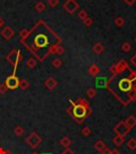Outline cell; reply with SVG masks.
Returning <instances> with one entry per match:
<instances>
[{
    "mask_svg": "<svg viewBox=\"0 0 136 154\" xmlns=\"http://www.w3.org/2000/svg\"><path fill=\"white\" fill-rule=\"evenodd\" d=\"M20 41L36 60L44 61L51 54V49L61 44L62 40L44 20H38L28 35Z\"/></svg>",
    "mask_w": 136,
    "mask_h": 154,
    "instance_id": "cell-1",
    "label": "cell"
},
{
    "mask_svg": "<svg viewBox=\"0 0 136 154\" xmlns=\"http://www.w3.org/2000/svg\"><path fill=\"white\" fill-rule=\"evenodd\" d=\"M70 103L71 105L66 109V111L78 124H82L84 120L91 115V108L88 102L83 97H79L76 102L70 101Z\"/></svg>",
    "mask_w": 136,
    "mask_h": 154,
    "instance_id": "cell-2",
    "label": "cell"
},
{
    "mask_svg": "<svg viewBox=\"0 0 136 154\" xmlns=\"http://www.w3.org/2000/svg\"><path fill=\"white\" fill-rule=\"evenodd\" d=\"M5 59H7V61H9V62L13 65V67H14V72L13 73H16L17 66H18L19 62L22 60V55L20 54V51H19L18 49H13L9 55H7Z\"/></svg>",
    "mask_w": 136,
    "mask_h": 154,
    "instance_id": "cell-3",
    "label": "cell"
},
{
    "mask_svg": "<svg viewBox=\"0 0 136 154\" xmlns=\"http://www.w3.org/2000/svg\"><path fill=\"white\" fill-rule=\"evenodd\" d=\"M117 87L121 93L128 95V97L131 100L130 92L132 91V82L129 79V78H122V79H120L117 84Z\"/></svg>",
    "mask_w": 136,
    "mask_h": 154,
    "instance_id": "cell-4",
    "label": "cell"
},
{
    "mask_svg": "<svg viewBox=\"0 0 136 154\" xmlns=\"http://www.w3.org/2000/svg\"><path fill=\"white\" fill-rule=\"evenodd\" d=\"M26 142L30 148H37L42 142L41 136L37 133H31L28 137L26 138Z\"/></svg>",
    "mask_w": 136,
    "mask_h": 154,
    "instance_id": "cell-5",
    "label": "cell"
},
{
    "mask_svg": "<svg viewBox=\"0 0 136 154\" xmlns=\"http://www.w3.org/2000/svg\"><path fill=\"white\" fill-rule=\"evenodd\" d=\"M19 82H20V80H19V78L16 76V74H15V73H13L12 75H10V76L7 77L4 85L7 86V89L15 90L19 87Z\"/></svg>",
    "mask_w": 136,
    "mask_h": 154,
    "instance_id": "cell-6",
    "label": "cell"
},
{
    "mask_svg": "<svg viewBox=\"0 0 136 154\" xmlns=\"http://www.w3.org/2000/svg\"><path fill=\"white\" fill-rule=\"evenodd\" d=\"M114 132L116 133V135H119V136L124 137V136L128 135V133L130 132V128H128V125L124 123V121H121V122H119L114 128Z\"/></svg>",
    "mask_w": 136,
    "mask_h": 154,
    "instance_id": "cell-7",
    "label": "cell"
},
{
    "mask_svg": "<svg viewBox=\"0 0 136 154\" xmlns=\"http://www.w3.org/2000/svg\"><path fill=\"white\" fill-rule=\"evenodd\" d=\"M63 7L69 14H74L77 10L79 9V3L77 2L76 0H66V2L64 3Z\"/></svg>",
    "mask_w": 136,
    "mask_h": 154,
    "instance_id": "cell-8",
    "label": "cell"
},
{
    "mask_svg": "<svg viewBox=\"0 0 136 154\" xmlns=\"http://www.w3.org/2000/svg\"><path fill=\"white\" fill-rule=\"evenodd\" d=\"M44 85H45V87L48 90H54L57 86V82L53 77H49V78H47V79L45 80Z\"/></svg>",
    "mask_w": 136,
    "mask_h": 154,
    "instance_id": "cell-9",
    "label": "cell"
},
{
    "mask_svg": "<svg viewBox=\"0 0 136 154\" xmlns=\"http://www.w3.org/2000/svg\"><path fill=\"white\" fill-rule=\"evenodd\" d=\"M1 35L5 38V40H11V38L14 36V31L11 27H4V28L1 30Z\"/></svg>",
    "mask_w": 136,
    "mask_h": 154,
    "instance_id": "cell-10",
    "label": "cell"
},
{
    "mask_svg": "<svg viewBox=\"0 0 136 154\" xmlns=\"http://www.w3.org/2000/svg\"><path fill=\"white\" fill-rule=\"evenodd\" d=\"M115 66H116V69H117L118 74H119V73L124 72L126 70L129 69V65H128V63L126 62V60H120L119 62L115 64Z\"/></svg>",
    "mask_w": 136,
    "mask_h": 154,
    "instance_id": "cell-11",
    "label": "cell"
},
{
    "mask_svg": "<svg viewBox=\"0 0 136 154\" xmlns=\"http://www.w3.org/2000/svg\"><path fill=\"white\" fill-rule=\"evenodd\" d=\"M109 82L105 77H97L96 78V87L98 88H108Z\"/></svg>",
    "mask_w": 136,
    "mask_h": 154,
    "instance_id": "cell-12",
    "label": "cell"
},
{
    "mask_svg": "<svg viewBox=\"0 0 136 154\" xmlns=\"http://www.w3.org/2000/svg\"><path fill=\"white\" fill-rule=\"evenodd\" d=\"M124 123L128 125V128L131 130V128H135L136 126V118L134 117V116H129L126 120H124Z\"/></svg>",
    "mask_w": 136,
    "mask_h": 154,
    "instance_id": "cell-13",
    "label": "cell"
},
{
    "mask_svg": "<svg viewBox=\"0 0 136 154\" xmlns=\"http://www.w3.org/2000/svg\"><path fill=\"white\" fill-rule=\"evenodd\" d=\"M65 53V48L63 47L61 44L54 46V47L51 49V55H63Z\"/></svg>",
    "mask_w": 136,
    "mask_h": 154,
    "instance_id": "cell-14",
    "label": "cell"
},
{
    "mask_svg": "<svg viewBox=\"0 0 136 154\" xmlns=\"http://www.w3.org/2000/svg\"><path fill=\"white\" fill-rule=\"evenodd\" d=\"M93 51H94V53L97 54V55H100V54H102L103 51H104V46H103V44L100 43V42H97V43L93 46Z\"/></svg>",
    "mask_w": 136,
    "mask_h": 154,
    "instance_id": "cell-15",
    "label": "cell"
},
{
    "mask_svg": "<svg viewBox=\"0 0 136 154\" xmlns=\"http://www.w3.org/2000/svg\"><path fill=\"white\" fill-rule=\"evenodd\" d=\"M88 73L91 75V76L96 77L97 75L99 74V73H100V67H99L98 65H96V64L91 65V66H89V69H88Z\"/></svg>",
    "mask_w": 136,
    "mask_h": 154,
    "instance_id": "cell-16",
    "label": "cell"
},
{
    "mask_svg": "<svg viewBox=\"0 0 136 154\" xmlns=\"http://www.w3.org/2000/svg\"><path fill=\"white\" fill-rule=\"evenodd\" d=\"M123 142H124V137L119 136V135H116V136L113 138V143H114L115 146H117V147H120Z\"/></svg>",
    "mask_w": 136,
    "mask_h": 154,
    "instance_id": "cell-17",
    "label": "cell"
},
{
    "mask_svg": "<svg viewBox=\"0 0 136 154\" xmlns=\"http://www.w3.org/2000/svg\"><path fill=\"white\" fill-rule=\"evenodd\" d=\"M60 143H61V146H63V147L66 149V148H69V146L72 143V140L70 139L69 137H63L62 139L60 140Z\"/></svg>",
    "mask_w": 136,
    "mask_h": 154,
    "instance_id": "cell-18",
    "label": "cell"
},
{
    "mask_svg": "<svg viewBox=\"0 0 136 154\" xmlns=\"http://www.w3.org/2000/svg\"><path fill=\"white\" fill-rule=\"evenodd\" d=\"M94 147H95V149L97 150L98 152H102V150L104 149L106 146H105V143L102 141V140H98V141L95 143V146H94Z\"/></svg>",
    "mask_w": 136,
    "mask_h": 154,
    "instance_id": "cell-19",
    "label": "cell"
},
{
    "mask_svg": "<svg viewBox=\"0 0 136 154\" xmlns=\"http://www.w3.org/2000/svg\"><path fill=\"white\" fill-rule=\"evenodd\" d=\"M36 63H37V61H36L35 58H30V59H28L26 62V65L29 67V69H34V67L36 66Z\"/></svg>",
    "mask_w": 136,
    "mask_h": 154,
    "instance_id": "cell-20",
    "label": "cell"
},
{
    "mask_svg": "<svg viewBox=\"0 0 136 154\" xmlns=\"http://www.w3.org/2000/svg\"><path fill=\"white\" fill-rule=\"evenodd\" d=\"M25 133V128H22V126H20V125H17L16 128H14V134L16 135L17 137H20V136H22Z\"/></svg>",
    "mask_w": 136,
    "mask_h": 154,
    "instance_id": "cell-21",
    "label": "cell"
},
{
    "mask_svg": "<svg viewBox=\"0 0 136 154\" xmlns=\"http://www.w3.org/2000/svg\"><path fill=\"white\" fill-rule=\"evenodd\" d=\"M35 9H36V11L37 12H44L45 11V9H46V5L43 2V1H39V2H37L35 5Z\"/></svg>",
    "mask_w": 136,
    "mask_h": 154,
    "instance_id": "cell-22",
    "label": "cell"
},
{
    "mask_svg": "<svg viewBox=\"0 0 136 154\" xmlns=\"http://www.w3.org/2000/svg\"><path fill=\"white\" fill-rule=\"evenodd\" d=\"M62 64H63V62L60 58H55V59L52 60V66L55 67V69H60V67L62 66Z\"/></svg>",
    "mask_w": 136,
    "mask_h": 154,
    "instance_id": "cell-23",
    "label": "cell"
},
{
    "mask_svg": "<svg viewBox=\"0 0 136 154\" xmlns=\"http://www.w3.org/2000/svg\"><path fill=\"white\" fill-rule=\"evenodd\" d=\"M127 146L130 150H135L136 149V139L135 138H131V139L128 141Z\"/></svg>",
    "mask_w": 136,
    "mask_h": 154,
    "instance_id": "cell-24",
    "label": "cell"
},
{
    "mask_svg": "<svg viewBox=\"0 0 136 154\" xmlns=\"http://www.w3.org/2000/svg\"><path fill=\"white\" fill-rule=\"evenodd\" d=\"M29 86H30V84H29V82L27 79H22L19 82V87H20L22 90H27L29 88Z\"/></svg>",
    "mask_w": 136,
    "mask_h": 154,
    "instance_id": "cell-25",
    "label": "cell"
},
{
    "mask_svg": "<svg viewBox=\"0 0 136 154\" xmlns=\"http://www.w3.org/2000/svg\"><path fill=\"white\" fill-rule=\"evenodd\" d=\"M81 134L83 135L84 137H88L89 135L91 134V130L88 128V126H85V128H82V131H81Z\"/></svg>",
    "mask_w": 136,
    "mask_h": 154,
    "instance_id": "cell-26",
    "label": "cell"
},
{
    "mask_svg": "<svg viewBox=\"0 0 136 154\" xmlns=\"http://www.w3.org/2000/svg\"><path fill=\"white\" fill-rule=\"evenodd\" d=\"M93 23H94V22H93V19H91V17H88V16L86 17L85 19H83V24H84V26L88 27V28H89V27L93 26Z\"/></svg>",
    "mask_w": 136,
    "mask_h": 154,
    "instance_id": "cell-27",
    "label": "cell"
},
{
    "mask_svg": "<svg viewBox=\"0 0 136 154\" xmlns=\"http://www.w3.org/2000/svg\"><path fill=\"white\" fill-rule=\"evenodd\" d=\"M115 25L117 27H122L124 25V19L122 17H117V18L115 19Z\"/></svg>",
    "mask_w": 136,
    "mask_h": 154,
    "instance_id": "cell-28",
    "label": "cell"
},
{
    "mask_svg": "<svg viewBox=\"0 0 136 154\" xmlns=\"http://www.w3.org/2000/svg\"><path fill=\"white\" fill-rule=\"evenodd\" d=\"M86 94H87V96H88V97L94 99V97L96 96V90L94 89V88H89V89L87 90V92H86Z\"/></svg>",
    "mask_w": 136,
    "mask_h": 154,
    "instance_id": "cell-29",
    "label": "cell"
},
{
    "mask_svg": "<svg viewBox=\"0 0 136 154\" xmlns=\"http://www.w3.org/2000/svg\"><path fill=\"white\" fill-rule=\"evenodd\" d=\"M121 48H122V51H126V53H129V51H131L132 46H131V44H130V43L126 42V43H123V45H122Z\"/></svg>",
    "mask_w": 136,
    "mask_h": 154,
    "instance_id": "cell-30",
    "label": "cell"
},
{
    "mask_svg": "<svg viewBox=\"0 0 136 154\" xmlns=\"http://www.w3.org/2000/svg\"><path fill=\"white\" fill-rule=\"evenodd\" d=\"M78 17L83 20V19H85L86 17H87V12H86L85 10H81V11L79 12V14H78Z\"/></svg>",
    "mask_w": 136,
    "mask_h": 154,
    "instance_id": "cell-31",
    "label": "cell"
},
{
    "mask_svg": "<svg viewBox=\"0 0 136 154\" xmlns=\"http://www.w3.org/2000/svg\"><path fill=\"white\" fill-rule=\"evenodd\" d=\"M47 2H48V5H50V7L54 8V7H56V5H59V0H47Z\"/></svg>",
    "mask_w": 136,
    "mask_h": 154,
    "instance_id": "cell-32",
    "label": "cell"
},
{
    "mask_svg": "<svg viewBox=\"0 0 136 154\" xmlns=\"http://www.w3.org/2000/svg\"><path fill=\"white\" fill-rule=\"evenodd\" d=\"M128 78H129L131 82H134V80H136V72H134V71H132L131 73H130V75L128 76Z\"/></svg>",
    "mask_w": 136,
    "mask_h": 154,
    "instance_id": "cell-33",
    "label": "cell"
},
{
    "mask_svg": "<svg viewBox=\"0 0 136 154\" xmlns=\"http://www.w3.org/2000/svg\"><path fill=\"white\" fill-rule=\"evenodd\" d=\"M28 33H29V30L22 29V31H20V33H19V34H20V38H22H22H25L27 35H28Z\"/></svg>",
    "mask_w": 136,
    "mask_h": 154,
    "instance_id": "cell-34",
    "label": "cell"
},
{
    "mask_svg": "<svg viewBox=\"0 0 136 154\" xmlns=\"http://www.w3.org/2000/svg\"><path fill=\"white\" fill-rule=\"evenodd\" d=\"M7 88L4 84L0 85V94H4L5 92H7Z\"/></svg>",
    "mask_w": 136,
    "mask_h": 154,
    "instance_id": "cell-35",
    "label": "cell"
},
{
    "mask_svg": "<svg viewBox=\"0 0 136 154\" xmlns=\"http://www.w3.org/2000/svg\"><path fill=\"white\" fill-rule=\"evenodd\" d=\"M110 71L113 73V75H114V76H116V75L118 74V72H117V69H116V66H115V65H112V66H111Z\"/></svg>",
    "mask_w": 136,
    "mask_h": 154,
    "instance_id": "cell-36",
    "label": "cell"
},
{
    "mask_svg": "<svg viewBox=\"0 0 136 154\" xmlns=\"http://www.w3.org/2000/svg\"><path fill=\"white\" fill-rule=\"evenodd\" d=\"M62 154H74V152L72 151L70 148H66V149L62 152Z\"/></svg>",
    "mask_w": 136,
    "mask_h": 154,
    "instance_id": "cell-37",
    "label": "cell"
},
{
    "mask_svg": "<svg viewBox=\"0 0 136 154\" xmlns=\"http://www.w3.org/2000/svg\"><path fill=\"white\" fill-rule=\"evenodd\" d=\"M111 151H112V150L109 149L108 147H105L104 149L102 150V152H101V153H102V154H111Z\"/></svg>",
    "mask_w": 136,
    "mask_h": 154,
    "instance_id": "cell-38",
    "label": "cell"
},
{
    "mask_svg": "<svg viewBox=\"0 0 136 154\" xmlns=\"http://www.w3.org/2000/svg\"><path fill=\"white\" fill-rule=\"evenodd\" d=\"M131 63H132L133 65H135V66H136V54L133 56V57L131 58Z\"/></svg>",
    "mask_w": 136,
    "mask_h": 154,
    "instance_id": "cell-39",
    "label": "cell"
},
{
    "mask_svg": "<svg viewBox=\"0 0 136 154\" xmlns=\"http://www.w3.org/2000/svg\"><path fill=\"white\" fill-rule=\"evenodd\" d=\"M111 154H120V152L118 151V150L114 149V150H112V151H111Z\"/></svg>",
    "mask_w": 136,
    "mask_h": 154,
    "instance_id": "cell-40",
    "label": "cell"
},
{
    "mask_svg": "<svg viewBox=\"0 0 136 154\" xmlns=\"http://www.w3.org/2000/svg\"><path fill=\"white\" fill-rule=\"evenodd\" d=\"M3 25H4V20H3V19L1 18V17H0V28H1V27H2Z\"/></svg>",
    "mask_w": 136,
    "mask_h": 154,
    "instance_id": "cell-41",
    "label": "cell"
},
{
    "mask_svg": "<svg viewBox=\"0 0 136 154\" xmlns=\"http://www.w3.org/2000/svg\"><path fill=\"white\" fill-rule=\"evenodd\" d=\"M0 154H5V150L3 148H0Z\"/></svg>",
    "mask_w": 136,
    "mask_h": 154,
    "instance_id": "cell-42",
    "label": "cell"
},
{
    "mask_svg": "<svg viewBox=\"0 0 136 154\" xmlns=\"http://www.w3.org/2000/svg\"><path fill=\"white\" fill-rule=\"evenodd\" d=\"M5 154H13V152L10 151V150H5Z\"/></svg>",
    "mask_w": 136,
    "mask_h": 154,
    "instance_id": "cell-43",
    "label": "cell"
},
{
    "mask_svg": "<svg viewBox=\"0 0 136 154\" xmlns=\"http://www.w3.org/2000/svg\"><path fill=\"white\" fill-rule=\"evenodd\" d=\"M31 154H39V153H37V152H32Z\"/></svg>",
    "mask_w": 136,
    "mask_h": 154,
    "instance_id": "cell-44",
    "label": "cell"
},
{
    "mask_svg": "<svg viewBox=\"0 0 136 154\" xmlns=\"http://www.w3.org/2000/svg\"><path fill=\"white\" fill-rule=\"evenodd\" d=\"M127 1H129V2H130V1H131V0H127ZM132 1H134V0H132Z\"/></svg>",
    "mask_w": 136,
    "mask_h": 154,
    "instance_id": "cell-45",
    "label": "cell"
},
{
    "mask_svg": "<svg viewBox=\"0 0 136 154\" xmlns=\"http://www.w3.org/2000/svg\"><path fill=\"white\" fill-rule=\"evenodd\" d=\"M45 154H50V153H45Z\"/></svg>",
    "mask_w": 136,
    "mask_h": 154,
    "instance_id": "cell-46",
    "label": "cell"
},
{
    "mask_svg": "<svg viewBox=\"0 0 136 154\" xmlns=\"http://www.w3.org/2000/svg\"><path fill=\"white\" fill-rule=\"evenodd\" d=\"M135 42H136V38H135Z\"/></svg>",
    "mask_w": 136,
    "mask_h": 154,
    "instance_id": "cell-47",
    "label": "cell"
}]
</instances>
